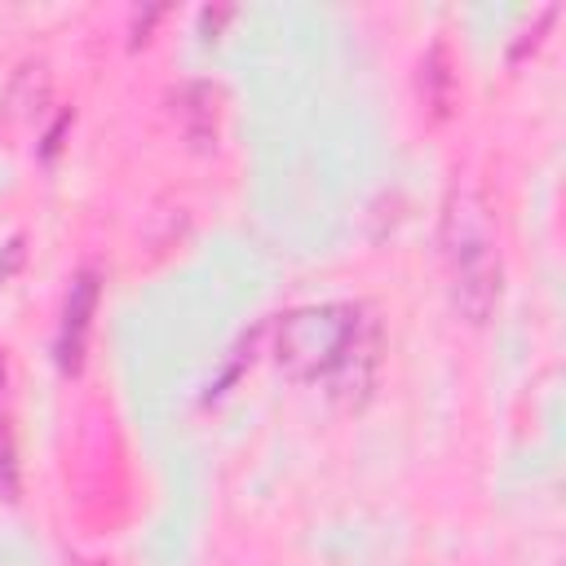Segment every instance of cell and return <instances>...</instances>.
<instances>
[{
    "instance_id": "6da1fadb",
    "label": "cell",
    "mask_w": 566,
    "mask_h": 566,
    "mask_svg": "<svg viewBox=\"0 0 566 566\" xmlns=\"http://www.w3.org/2000/svg\"><path fill=\"white\" fill-rule=\"evenodd\" d=\"M274 363L283 376L323 385L336 402L358 407L380 371V323L349 301L292 310L274 327Z\"/></svg>"
},
{
    "instance_id": "7a4b0ae2",
    "label": "cell",
    "mask_w": 566,
    "mask_h": 566,
    "mask_svg": "<svg viewBox=\"0 0 566 566\" xmlns=\"http://www.w3.org/2000/svg\"><path fill=\"white\" fill-rule=\"evenodd\" d=\"M438 248H442L447 287H451L455 310L469 323H486L500 305L504 265H500V248H495L486 203L473 190H455L447 199L442 226H438Z\"/></svg>"
},
{
    "instance_id": "3957f363",
    "label": "cell",
    "mask_w": 566,
    "mask_h": 566,
    "mask_svg": "<svg viewBox=\"0 0 566 566\" xmlns=\"http://www.w3.org/2000/svg\"><path fill=\"white\" fill-rule=\"evenodd\" d=\"M97 274L84 270L75 274L71 292H66V305H62V323H57V367L62 371H80L84 363V345H88V332H93V314H97Z\"/></svg>"
},
{
    "instance_id": "277c9868",
    "label": "cell",
    "mask_w": 566,
    "mask_h": 566,
    "mask_svg": "<svg viewBox=\"0 0 566 566\" xmlns=\"http://www.w3.org/2000/svg\"><path fill=\"white\" fill-rule=\"evenodd\" d=\"M177 111H181V128H186L190 142L208 146L217 137V93L208 84H190L181 93V106Z\"/></svg>"
},
{
    "instance_id": "5b68a950",
    "label": "cell",
    "mask_w": 566,
    "mask_h": 566,
    "mask_svg": "<svg viewBox=\"0 0 566 566\" xmlns=\"http://www.w3.org/2000/svg\"><path fill=\"white\" fill-rule=\"evenodd\" d=\"M18 265H22V239H9V243L0 248V283H9Z\"/></svg>"
},
{
    "instance_id": "8992f818",
    "label": "cell",
    "mask_w": 566,
    "mask_h": 566,
    "mask_svg": "<svg viewBox=\"0 0 566 566\" xmlns=\"http://www.w3.org/2000/svg\"><path fill=\"white\" fill-rule=\"evenodd\" d=\"M0 424H4V354H0Z\"/></svg>"
}]
</instances>
